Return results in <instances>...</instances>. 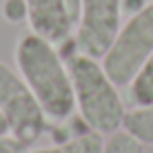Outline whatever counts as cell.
Masks as SVG:
<instances>
[{"label":"cell","instance_id":"cell-13","mask_svg":"<svg viewBox=\"0 0 153 153\" xmlns=\"http://www.w3.org/2000/svg\"><path fill=\"white\" fill-rule=\"evenodd\" d=\"M2 135H9V124H7V120H4V115L0 113V138Z\"/></svg>","mask_w":153,"mask_h":153},{"label":"cell","instance_id":"cell-2","mask_svg":"<svg viewBox=\"0 0 153 153\" xmlns=\"http://www.w3.org/2000/svg\"><path fill=\"white\" fill-rule=\"evenodd\" d=\"M67 67L71 73L76 109L84 126L104 138L120 131L129 109L124 107V100L118 91L120 87L109 78L102 62L73 51L67 58Z\"/></svg>","mask_w":153,"mask_h":153},{"label":"cell","instance_id":"cell-5","mask_svg":"<svg viewBox=\"0 0 153 153\" xmlns=\"http://www.w3.org/2000/svg\"><path fill=\"white\" fill-rule=\"evenodd\" d=\"M122 0H80L73 49L102 60L122 27Z\"/></svg>","mask_w":153,"mask_h":153},{"label":"cell","instance_id":"cell-1","mask_svg":"<svg viewBox=\"0 0 153 153\" xmlns=\"http://www.w3.org/2000/svg\"><path fill=\"white\" fill-rule=\"evenodd\" d=\"M13 58L18 73L36 96L47 118L56 122L71 118L76 111L71 73L53 42L29 31L20 36Z\"/></svg>","mask_w":153,"mask_h":153},{"label":"cell","instance_id":"cell-9","mask_svg":"<svg viewBox=\"0 0 153 153\" xmlns=\"http://www.w3.org/2000/svg\"><path fill=\"white\" fill-rule=\"evenodd\" d=\"M129 98L133 107H146L153 104V53L140 67L135 78L129 82Z\"/></svg>","mask_w":153,"mask_h":153},{"label":"cell","instance_id":"cell-3","mask_svg":"<svg viewBox=\"0 0 153 153\" xmlns=\"http://www.w3.org/2000/svg\"><path fill=\"white\" fill-rule=\"evenodd\" d=\"M153 53V0L122 22L113 45L102 58V67L118 87H129L140 67Z\"/></svg>","mask_w":153,"mask_h":153},{"label":"cell","instance_id":"cell-7","mask_svg":"<svg viewBox=\"0 0 153 153\" xmlns=\"http://www.w3.org/2000/svg\"><path fill=\"white\" fill-rule=\"evenodd\" d=\"M104 135L96 133L87 126L82 133L71 135V138L58 142L51 146H40V149H27L25 153H102Z\"/></svg>","mask_w":153,"mask_h":153},{"label":"cell","instance_id":"cell-11","mask_svg":"<svg viewBox=\"0 0 153 153\" xmlns=\"http://www.w3.org/2000/svg\"><path fill=\"white\" fill-rule=\"evenodd\" d=\"M0 11L7 22H22V20H27V2L25 0H4Z\"/></svg>","mask_w":153,"mask_h":153},{"label":"cell","instance_id":"cell-10","mask_svg":"<svg viewBox=\"0 0 153 153\" xmlns=\"http://www.w3.org/2000/svg\"><path fill=\"white\" fill-rule=\"evenodd\" d=\"M102 153H144V144L138 138H133L129 131L120 129L115 133L107 135Z\"/></svg>","mask_w":153,"mask_h":153},{"label":"cell","instance_id":"cell-12","mask_svg":"<svg viewBox=\"0 0 153 153\" xmlns=\"http://www.w3.org/2000/svg\"><path fill=\"white\" fill-rule=\"evenodd\" d=\"M25 151H27V146L16 142L11 135H2L0 138V153H25Z\"/></svg>","mask_w":153,"mask_h":153},{"label":"cell","instance_id":"cell-6","mask_svg":"<svg viewBox=\"0 0 153 153\" xmlns=\"http://www.w3.org/2000/svg\"><path fill=\"white\" fill-rule=\"evenodd\" d=\"M25 2H27V25L33 33L47 38L53 45L71 38L78 16L71 11L69 0H25Z\"/></svg>","mask_w":153,"mask_h":153},{"label":"cell","instance_id":"cell-8","mask_svg":"<svg viewBox=\"0 0 153 153\" xmlns=\"http://www.w3.org/2000/svg\"><path fill=\"white\" fill-rule=\"evenodd\" d=\"M124 131L138 138L144 146H153V104L146 107H133L124 115Z\"/></svg>","mask_w":153,"mask_h":153},{"label":"cell","instance_id":"cell-4","mask_svg":"<svg viewBox=\"0 0 153 153\" xmlns=\"http://www.w3.org/2000/svg\"><path fill=\"white\" fill-rule=\"evenodd\" d=\"M0 113L9 124V135L31 149L47 131V115L38 104L36 96L29 91L20 73L0 60Z\"/></svg>","mask_w":153,"mask_h":153}]
</instances>
